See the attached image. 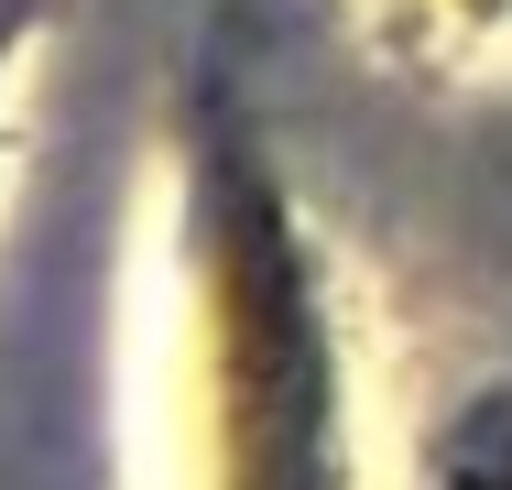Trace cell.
<instances>
[{
	"instance_id": "1",
	"label": "cell",
	"mask_w": 512,
	"mask_h": 490,
	"mask_svg": "<svg viewBox=\"0 0 512 490\" xmlns=\"http://www.w3.org/2000/svg\"><path fill=\"white\" fill-rule=\"evenodd\" d=\"M447 490H512V392L491 414H469V436L447 458Z\"/></svg>"
}]
</instances>
